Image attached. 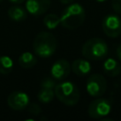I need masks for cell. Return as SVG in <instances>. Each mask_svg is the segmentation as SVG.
<instances>
[{"mask_svg":"<svg viewBox=\"0 0 121 121\" xmlns=\"http://www.w3.org/2000/svg\"><path fill=\"white\" fill-rule=\"evenodd\" d=\"M85 9L78 3H74L66 7L60 15V24L68 29H76L79 27L85 21Z\"/></svg>","mask_w":121,"mask_h":121,"instance_id":"obj_1","label":"cell"},{"mask_svg":"<svg viewBox=\"0 0 121 121\" xmlns=\"http://www.w3.org/2000/svg\"><path fill=\"white\" fill-rule=\"evenodd\" d=\"M109 52L107 43L100 38H92L86 41L81 47L82 56L90 60H100Z\"/></svg>","mask_w":121,"mask_h":121,"instance_id":"obj_3","label":"cell"},{"mask_svg":"<svg viewBox=\"0 0 121 121\" xmlns=\"http://www.w3.org/2000/svg\"><path fill=\"white\" fill-rule=\"evenodd\" d=\"M55 86H56L55 81L49 78H46L45 79H43L41 84L42 88H47V89H55Z\"/></svg>","mask_w":121,"mask_h":121,"instance_id":"obj_18","label":"cell"},{"mask_svg":"<svg viewBox=\"0 0 121 121\" xmlns=\"http://www.w3.org/2000/svg\"><path fill=\"white\" fill-rule=\"evenodd\" d=\"M8 15L11 20L15 22H21L26 18L27 11L20 6H12L11 8L9 9Z\"/></svg>","mask_w":121,"mask_h":121,"instance_id":"obj_13","label":"cell"},{"mask_svg":"<svg viewBox=\"0 0 121 121\" xmlns=\"http://www.w3.org/2000/svg\"><path fill=\"white\" fill-rule=\"evenodd\" d=\"M60 3H62V4H70V3H72L74 0H60Z\"/></svg>","mask_w":121,"mask_h":121,"instance_id":"obj_23","label":"cell"},{"mask_svg":"<svg viewBox=\"0 0 121 121\" xmlns=\"http://www.w3.org/2000/svg\"><path fill=\"white\" fill-rule=\"evenodd\" d=\"M38 99L42 103H49L51 102L55 97V91L54 89H47V88H42L38 95Z\"/></svg>","mask_w":121,"mask_h":121,"instance_id":"obj_15","label":"cell"},{"mask_svg":"<svg viewBox=\"0 0 121 121\" xmlns=\"http://www.w3.org/2000/svg\"><path fill=\"white\" fill-rule=\"evenodd\" d=\"M60 24V17H59L55 13L47 14L43 18V25L48 29H54Z\"/></svg>","mask_w":121,"mask_h":121,"instance_id":"obj_17","label":"cell"},{"mask_svg":"<svg viewBox=\"0 0 121 121\" xmlns=\"http://www.w3.org/2000/svg\"><path fill=\"white\" fill-rule=\"evenodd\" d=\"M103 70L107 76H109L111 78H114V77H117L120 75L121 65L117 60H115L113 58H108L103 62Z\"/></svg>","mask_w":121,"mask_h":121,"instance_id":"obj_12","label":"cell"},{"mask_svg":"<svg viewBox=\"0 0 121 121\" xmlns=\"http://www.w3.org/2000/svg\"><path fill=\"white\" fill-rule=\"evenodd\" d=\"M2 1H3V0H0V2H2Z\"/></svg>","mask_w":121,"mask_h":121,"instance_id":"obj_25","label":"cell"},{"mask_svg":"<svg viewBox=\"0 0 121 121\" xmlns=\"http://www.w3.org/2000/svg\"><path fill=\"white\" fill-rule=\"evenodd\" d=\"M106 89L107 81L101 74H93L88 78L86 82V91L91 96L99 97L105 94Z\"/></svg>","mask_w":121,"mask_h":121,"instance_id":"obj_5","label":"cell"},{"mask_svg":"<svg viewBox=\"0 0 121 121\" xmlns=\"http://www.w3.org/2000/svg\"><path fill=\"white\" fill-rule=\"evenodd\" d=\"M13 68V60L8 56L0 57V74L8 75Z\"/></svg>","mask_w":121,"mask_h":121,"instance_id":"obj_16","label":"cell"},{"mask_svg":"<svg viewBox=\"0 0 121 121\" xmlns=\"http://www.w3.org/2000/svg\"><path fill=\"white\" fill-rule=\"evenodd\" d=\"M112 7L116 13L121 14V0H112Z\"/></svg>","mask_w":121,"mask_h":121,"instance_id":"obj_20","label":"cell"},{"mask_svg":"<svg viewBox=\"0 0 121 121\" xmlns=\"http://www.w3.org/2000/svg\"><path fill=\"white\" fill-rule=\"evenodd\" d=\"M71 71V65L69 61L65 59H60L56 60L51 66V76L53 78L58 80H62L66 78Z\"/></svg>","mask_w":121,"mask_h":121,"instance_id":"obj_9","label":"cell"},{"mask_svg":"<svg viewBox=\"0 0 121 121\" xmlns=\"http://www.w3.org/2000/svg\"><path fill=\"white\" fill-rule=\"evenodd\" d=\"M18 62L21 67L25 69L32 68L37 63V58L30 52H24L20 55L18 59Z\"/></svg>","mask_w":121,"mask_h":121,"instance_id":"obj_14","label":"cell"},{"mask_svg":"<svg viewBox=\"0 0 121 121\" xmlns=\"http://www.w3.org/2000/svg\"><path fill=\"white\" fill-rule=\"evenodd\" d=\"M96 2H99V3H103V2H106V1H108V0H95Z\"/></svg>","mask_w":121,"mask_h":121,"instance_id":"obj_24","label":"cell"},{"mask_svg":"<svg viewBox=\"0 0 121 121\" xmlns=\"http://www.w3.org/2000/svg\"><path fill=\"white\" fill-rule=\"evenodd\" d=\"M27 107H28L29 112L33 115H38L41 112V108L36 103H30V104H28Z\"/></svg>","mask_w":121,"mask_h":121,"instance_id":"obj_19","label":"cell"},{"mask_svg":"<svg viewBox=\"0 0 121 121\" xmlns=\"http://www.w3.org/2000/svg\"><path fill=\"white\" fill-rule=\"evenodd\" d=\"M8 105L10 109L21 111L26 109L29 104V96L26 93L22 91H14L8 96Z\"/></svg>","mask_w":121,"mask_h":121,"instance_id":"obj_8","label":"cell"},{"mask_svg":"<svg viewBox=\"0 0 121 121\" xmlns=\"http://www.w3.org/2000/svg\"><path fill=\"white\" fill-rule=\"evenodd\" d=\"M112 111L111 102L106 98H96L88 107V114L94 119H100L107 116Z\"/></svg>","mask_w":121,"mask_h":121,"instance_id":"obj_6","label":"cell"},{"mask_svg":"<svg viewBox=\"0 0 121 121\" xmlns=\"http://www.w3.org/2000/svg\"><path fill=\"white\" fill-rule=\"evenodd\" d=\"M102 29L106 36L116 38L121 34V19L116 14H107L102 20Z\"/></svg>","mask_w":121,"mask_h":121,"instance_id":"obj_7","label":"cell"},{"mask_svg":"<svg viewBox=\"0 0 121 121\" xmlns=\"http://www.w3.org/2000/svg\"><path fill=\"white\" fill-rule=\"evenodd\" d=\"M51 0H26V9L28 13L37 17L45 13L50 7Z\"/></svg>","mask_w":121,"mask_h":121,"instance_id":"obj_10","label":"cell"},{"mask_svg":"<svg viewBox=\"0 0 121 121\" xmlns=\"http://www.w3.org/2000/svg\"><path fill=\"white\" fill-rule=\"evenodd\" d=\"M92 69V65L89 62V60L84 59H77L73 61L71 65V70L78 77H84L87 76Z\"/></svg>","mask_w":121,"mask_h":121,"instance_id":"obj_11","label":"cell"},{"mask_svg":"<svg viewBox=\"0 0 121 121\" xmlns=\"http://www.w3.org/2000/svg\"><path fill=\"white\" fill-rule=\"evenodd\" d=\"M116 56H117V58H118V60L121 61V43L117 46V48H116Z\"/></svg>","mask_w":121,"mask_h":121,"instance_id":"obj_21","label":"cell"},{"mask_svg":"<svg viewBox=\"0 0 121 121\" xmlns=\"http://www.w3.org/2000/svg\"><path fill=\"white\" fill-rule=\"evenodd\" d=\"M55 96L67 106L76 105L80 98V92L76 84L71 81H63L55 86Z\"/></svg>","mask_w":121,"mask_h":121,"instance_id":"obj_4","label":"cell"},{"mask_svg":"<svg viewBox=\"0 0 121 121\" xmlns=\"http://www.w3.org/2000/svg\"><path fill=\"white\" fill-rule=\"evenodd\" d=\"M57 49V40L55 36L47 31L40 32L33 41V50L41 58L52 56Z\"/></svg>","mask_w":121,"mask_h":121,"instance_id":"obj_2","label":"cell"},{"mask_svg":"<svg viewBox=\"0 0 121 121\" xmlns=\"http://www.w3.org/2000/svg\"><path fill=\"white\" fill-rule=\"evenodd\" d=\"M10 2H12V3H14V4H22V3H24L26 0H9Z\"/></svg>","mask_w":121,"mask_h":121,"instance_id":"obj_22","label":"cell"}]
</instances>
